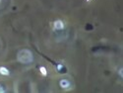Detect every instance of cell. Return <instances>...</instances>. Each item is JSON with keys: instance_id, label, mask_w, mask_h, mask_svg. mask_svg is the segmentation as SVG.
Listing matches in <instances>:
<instances>
[{"instance_id": "1", "label": "cell", "mask_w": 123, "mask_h": 93, "mask_svg": "<svg viewBox=\"0 0 123 93\" xmlns=\"http://www.w3.org/2000/svg\"><path fill=\"white\" fill-rule=\"evenodd\" d=\"M17 59L19 63H21L23 64H29L34 60V56L31 50H29L27 49H23L18 53Z\"/></svg>"}, {"instance_id": "2", "label": "cell", "mask_w": 123, "mask_h": 93, "mask_svg": "<svg viewBox=\"0 0 123 93\" xmlns=\"http://www.w3.org/2000/svg\"><path fill=\"white\" fill-rule=\"evenodd\" d=\"M53 26L56 30H62L64 28V24L61 20H56V21L54 22V24H53Z\"/></svg>"}, {"instance_id": "3", "label": "cell", "mask_w": 123, "mask_h": 93, "mask_svg": "<svg viewBox=\"0 0 123 93\" xmlns=\"http://www.w3.org/2000/svg\"><path fill=\"white\" fill-rule=\"evenodd\" d=\"M69 85H70V82H69L67 79H62V80L60 81V86L62 87V88H64V89L68 88Z\"/></svg>"}, {"instance_id": "4", "label": "cell", "mask_w": 123, "mask_h": 93, "mask_svg": "<svg viewBox=\"0 0 123 93\" xmlns=\"http://www.w3.org/2000/svg\"><path fill=\"white\" fill-rule=\"evenodd\" d=\"M0 73L3 74V75H8V74H9V70H8L6 67L1 66V67H0Z\"/></svg>"}, {"instance_id": "5", "label": "cell", "mask_w": 123, "mask_h": 93, "mask_svg": "<svg viewBox=\"0 0 123 93\" xmlns=\"http://www.w3.org/2000/svg\"><path fill=\"white\" fill-rule=\"evenodd\" d=\"M39 70H40V72H42V74L43 75H46V68L44 67V66H40V68H39Z\"/></svg>"}, {"instance_id": "6", "label": "cell", "mask_w": 123, "mask_h": 93, "mask_svg": "<svg viewBox=\"0 0 123 93\" xmlns=\"http://www.w3.org/2000/svg\"><path fill=\"white\" fill-rule=\"evenodd\" d=\"M5 90H4V88H3V86L2 85H0V93H2V92H4Z\"/></svg>"}, {"instance_id": "7", "label": "cell", "mask_w": 123, "mask_h": 93, "mask_svg": "<svg viewBox=\"0 0 123 93\" xmlns=\"http://www.w3.org/2000/svg\"><path fill=\"white\" fill-rule=\"evenodd\" d=\"M119 75H120V77H123V75H122V68L119 69Z\"/></svg>"}, {"instance_id": "8", "label": "cell", "mask_w": 123, "mask_h": 93, "mask_svg": "<svg viewBox=\"0 0 123 93\" xmlns=\"http://www.w3.org/2000/svg\"><path fill=\"white\" fill-rule=\"evenodd\" d=\"M0 3H2V0H0Z\"/></svg>"}, {"instance_id": "9", "label": "cell", "mask_w": 123, "mask_h": 93, "mask_svg": "<svg viewBox=\"0 0 123 93\" xmlns=\"http://www.w3.org/2000/svg\"><path fill=\"white\" fill-rule=\"evenodd\" d=\"M87 1H90V0H87Z\"/></svg>"}]
</instances>
